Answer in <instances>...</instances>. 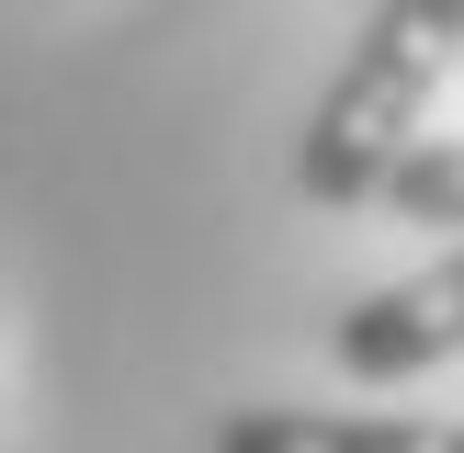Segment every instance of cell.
Instances as JSON below:
<instances>
[{
  "label": "cell",
  "mask_w": 464,
  "mask_h": 453,
  "mask_svg": "<svg viewBox=\"0 0 464 453\" xmlns=\"http://www.w3.org/2000/svg\"><path fill=\"white\" fill-rule=\"evenodd\" d=\"M453 45H464V0H374L362 45L340 57V80L317 91L306 136H295V193L306 204H374L385 170L420 148L430 91L453 80Z\"/></svg>",
  "instance_id": "cell-1"
},
{
  "label": "cell",
  "mask_w": 464,
  "mask_h": 453,
  "mask_svg": "<svg viewBox=\"0 0 464 453\" xmlns=\"http://www.w3.org/2000/svg\"><path fill=\"white\" fill-rule=\"evenodd\" d=\"M329 352H340V374H362V385H397V374L453 362L464 352V249L430 261V272H408V284L352 294L340 329H329Z\"/></svg>",
  "instance_id": "cell-2"
},
{
  "label": "cell",
  "mask_w": 464,
  "mask_h": 453,
  "mask_svg": "<svg viewBox=\"0 0 464 453\" xmlns=\"http://www.w3.org/2000/svg\"><path fill=\"white\" fill-rule=\"evenodd\" d=\"M216 453H464V419H385V408H227Z\"/></svg>",
  "instance_id": "cell-3"
},
{
  "label": "cell",
  "mask_w": 464,
  "mask_h": 453,
  "mask_svg": "<svg viewBox=\"0 0 464 453\" xmlns=\"http://www.w3.org/2000/svg\"><path fill=\"white\" fill-rule=\"evenodd\" d=\"M385 216H408V226H464V136H420V148L385 170Z\"/></svg>",
  "instance_id": "cell-4"
}]
</instances>
